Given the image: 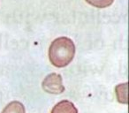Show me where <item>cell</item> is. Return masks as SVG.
Wrapping results in <instances>:
<instances>
[{
    "label": "cell",
    "instance_id": "obj_2",
    "mask_svg": "<svg viewBox=\"0 0 129 113\" xmlns=\"http://www.w3.org/2000/svg\"><path fill=\"white\" fill-rule=\"evenodd\" d=\"M43 89L49 94L58 95L64 91V87L62 82V76L57 73H50L44 78L42 83Z\"/></svg>",
    "mask_w": 129,
    "mask_h": 113
},
{
    "label": "cell",
    "instance_id": "obj_5",
    "mask_svg": "<svg viewBox=\"0 0 129 113\" xmlns=\"http://www.w3.org/2000/svg\"><path fill=\"white\" fill-rule=\"evenodd\" d=\"M117 99L120 103H127V82L119 84L115 88Z\"/></svg>",
    "mask_w": 129,
    "mask_h": 113
},
{
    "label": "cell",
    "instance_id": "obj_6",
    "mask_svg": "<svg viewBox=\"0 0 129 113\" xmlns=\"http://www.w3.org/2000/svg\"><path fill=\"white\" fill-rule=\"evenodd\" d=\"M87 3L96 8H106L111 6L114 0H85Z\"/></svg>",
    "mask_w": 129,
    "mask_h": 113
},
{
    "label": "cell",
    "instance_id": "obj_4",
    "mask_svg": "<svg viewBox=\"0 0 129 113\" xmlns=\"http://www.w3.org/2000/svg\"><path fill=\"white\" fill-rule=\"evenodd\" d=\"M2 113H26L25 107L20 102L13 101L5 107Z\"/></svg>",
    "mask_w": 129,
    "mask_h": 113
},
{
    "label": "cell",
    "instance_id": "obj_3",
    "mask_svg": "<svg viewBox=\"0 0 129 113\" xmlns=\"http://www.w3.org/2000/svg\"><path fill=\"white\" fill-rule=\"evenodd\" d=\"M50 113H78V109L72 102L63 100L54 106Z\"/></svg>",
    "mask_w": 129,
    "mask_h": 113
},
{
    "label": "cell",
    "instance_id": "obj_1",
    "mask_svg": "<svg viewBox=\"0 0 129 113\" xmlns=\"http://www.w3.org/2000/svg\"><path fill=\"white\" fill-rule=\"evenodd\" d=\"M75 55V46L70 38L62 36L55 39L49 49V58L54 66L62 68L73 61Z\"/></svg>",
    "mask_w": 129,
    "mask_h": 113
}]
</instances>
